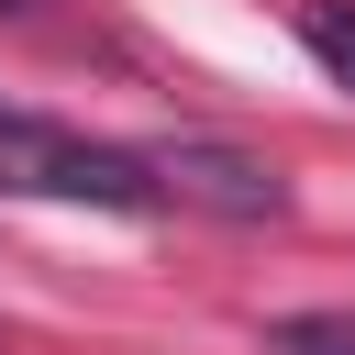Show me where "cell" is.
<instances>
[{"mask_svg": "<svg viewBox=\"0 0 355 355\" xmlns=\"http://www.w3.org/2000/svg\"><path fill=\"white\" fill-rule=\"evenodd\" d=\"M0 200H67V211H166V178L144 144H100L78 122H44L0 100Z\"/></svg>", "mask_w": 355, "mask_h": 355, "instance_id": "cell-1", "label": "cell"}, {"mask_svg": "<svg viewBox=\"0 0 355 355\" xmlns=\"http://www.w3.org/2000/svg\"><path fill=\"white\" fill-rule=\"evenodd\" d=\"M155 178H166V211H222V222H288V178L244 144H211V133H155L144 144Z\"/></svg>", "mask_w": 355, "mask_h": 355, "instance_id": "cell-2", "label": "cell"}, {"mask_svg": "<svg viewBox=\"0 0 355 355\" xmlns=\"http://www.w3.org/2000/svg\"><path fill=\"white\" fill-rule=\"evenodd\" d=\"M266 355H355V311H277Z\"/></svg>", "mask_w": 355, "mask_h": 355, "instance_id": "cell-3", "label": "cell"}, {"mask_svg": "<svg viewBox=\"0 0 355 355\" xmlns=\"http://www.w3.org/2000/svg\"><path fill=\"white\" fill-rule=\"evenodd\" d=\"M300 44L322 55L333 89H355V11H300Z\"/></svg>", "mask_w": 355, "mask_h": 355, "instance_id": "cell-4", "label": "cell"}, {"mask_svg": "<svg viewBox=\"0 0 355 355\" xmlns=\"http://www.w3.org/2000/svg\"><path fill=\"white\" fill-rule=\"evenodd\" d=\"M11 11H33V0H0V22H11Z\"/></svg>", "mask_w": 355, "mask_h": 355, "instance_id": "cell-5", "label": "cell"}]
</instances>
